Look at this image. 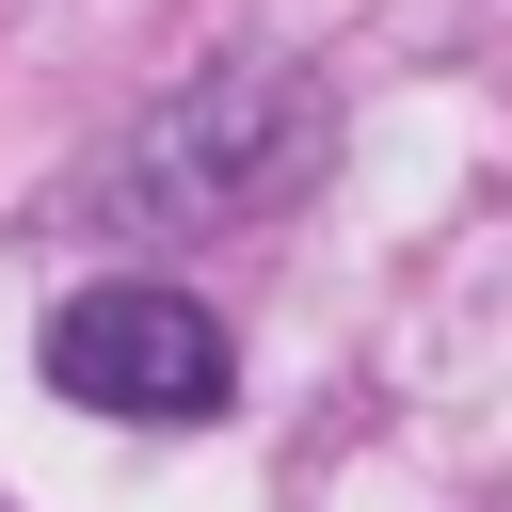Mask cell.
Here are the masks:
<instances>
[{"mask_svg":"<svg viewBox=\"0 0 512 512\" xmlns=\"http://www.w3.org/2000/svg\"><path fill=\"white\" fill-rule=\"evenodd\" d=\"M320 80L304 64H208V80H176L96 176H80V224H144V240H176V224H256L272 192H304L320 176Z\"/></svg>","mask_w":512,"mask_h":512,"instance_id":"obj_1","label":"cell"},{"mask_svg":"<svg viewBox=\"0 0 512 512\" xmlns=\"http://www.w3.org/2000/svg\"><path fill=\"white\" fill-rule=\"evenodd\" d=\"M48 384L80 400V416H144V432H192V416H224V384H240V352H224V320L192 304V288H64L48 304Z\"/></svg>","mask_w":512,"mask_h":512,"instance_id":"obj_2","label":"cell"}]
</instances>
